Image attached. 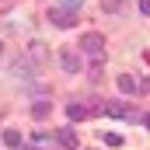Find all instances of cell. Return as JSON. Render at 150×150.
Wrapping results in <instances>:
<instances>
[{"label":"cell","mask_w":150,"mask_h":150,"mask_svg":"<svg viewBox=\"0 0 150 150\" xmlns=\"http://www.w3.org/2000/svg\"><path fill=\"white\" fill-rule=\"evenodd\" d=\"M80 52L91 56L94 63H101V59H105V35H101V32H87V35L80 38Z\"/></svg>","instance_id":"cell-1"},{"label":"cell","mask_w":150,"mask_h":150,"mask_svg":"<svg viewBox=\"0 0 150 150\" xmlns=\"http://www.w3.org/2000/svg\"><path fill=\"white\" fill-rule=\"evenodd\" d=\"M49 21L56 28H74L77 25V11H67V7H52L49 11Z\"/></svg>","instance_id":"cell-2"},{"label":"cell","mask_w":150,"mask_h":150,"mask_svg":"<svg viewBox=\"0 0 150 150\" xmlns=\"http://www.w3.org/2000/svg\"><path fill=\"white\" fill-rule=\"evenodd\" d=\"M59 67L67 70V74H80V56H77V49H59Z\"/></svg>","instance_id":"cell-3"},{"label":"cell","mask_w":150,"mask_h":150,"mask_svg":"<svg viewBox=\"0 0 150 150\" xmlns=\"http://www.w3.org/2000/svg\"><path fill=\"white\" fill-rule=\"evenodd\" d=\"M56 140H59V147H63V150H77V147H80V140H77V133L70 129V126L56 129Z\"/></svg>","instance_id":"cell-4"},{"label":"cell","mask_w":150,"mask_h":150,"mask_svg":"<svg viewBox=\"0 0 150 150\" xmlns=\"http://www.w3.org/2000/svg\"><path fill=\"white\" fill-rule=\"evenodd\" d=\"M28 56H32V63H45V59H49V45H45V42H32Z\"/></svg>","instance_id":"cell-5"},{"label":"cell","mask_w":150,"mask_h":150,"mask_svg":"<svg viewBox=\"0 0 150 150\" xmlns=\"http://www.w3.org/2000/svg\"><path fill=\"white\" fill-rule=\"evenodd\" d=\"M119 91H122V94H136L140 87H136V80H133L129 74H122V77H119Z\"/></svg>","instance_id":"cell-6"},{"label":"cell","mask_w":150,"mask_h":150,"mask_svg":"<svg viewBox=\"0 0 150 150\" xmlns=\"http://www.w3.org/2000/svg\"><path fill=\"white\" fill-rule=\"evenodd\" d=\"M4 143H7L11 150H18L25 140H21V133H18V129H4Z\"/></svg>","instance_id":"cell-7"},{"label":"cell","mask_w":150,"mask_h":150,"mask_svg":"<svg viewBox=\"0 0 150 150\" xmlns=\"http://www.w3.org/2000/svg\"><path fill=\"white\" fill-rule=\"evenodd\" d=\"M67 119L70 122H80V119H87V108L84 105H67Z\"/></svg>","instance_id":"cell-8"},{"label":"cell","mask_w":150,"mask_h":150,"mask_svg":"<svg viewBox=\"0 0 150 150\" xmlns=\"http://www.w3.org/2000/svg\"><path fill=\"white\" fill-rule=\"evenodd\" d=\"M101 112H105V115H115V119H129V112H126V108H122L119 101H112V105H105Z\"/></svg>","instance_id":"cell-9"},{"label":"cell","mask_w":150,"mask_h":150,"mask_svg":"<svg viewBox=\"0 0 150 150\" xmlns=\"http://www.w3.org/2000/svg\"><path fill=\"white\" fill-rule=\"evenodd\" d=\"M32 115H35L38 122H42V119H49V101H35V108H32Z\"/></svg>","instance_id":"cell-10"},{"label":"cell","mask_w":150,"mask_h":150,"mask_svg":"<svg viewBox=\"0 0 150 150\" xmlns=\"http://www.w3.org/2000/svg\"><path fill=\"white\" fill-rule=\"evenodd\" d=\"M105 143H108V147H122V136H119V133H105Z\"/></svg>","instance_id":"cell-11"},{"label":"cell","mask_w":150,"mask_h":150,"mask_svg":"<svg viewBox=\"0 0 150 150\" xmlns=\"http://www.w3.org/2000/svg\"><path fill=\"white\" fill-rule=\"evenodd\" d=\"M80 4H84V0H59V7H67V11H77Z\"/></svg>","instance_id":"cell-12"},{"label":"cell","mask_w":150,"mask_h":150,"mask_svg":"<svg viewBox=\"0 0 150 150\" xmlns=\"http://www.w3.org/2000/svg\"><path fill=\"white\" fill-rule=\"evenodd\" d=\"M140 11H143V14L150 18V0H140Z\"/></svg>","instance_id":"cell-13"},{"label":"cell","mask_w":150,"mask_h":150,"mask_svg":"<svg viewBox=\"0 0 150 150\" xmlns=\"http://www.w3.org/2000/svg\"><path fill=\"white\" fill-rule=\"evenodd\" d=\"M143 122H147V129H150V115H147V119H143Z\"/></svg>","instance_id":"cell-14"},{"label":"cell","mask_w":150,"mask_h":150,"mask_svg":"<svg viewBox=\"0 0 150 150\" xmlns=\"http://www.w3.org/2000/svg\"><path fill=\"white\" fill-rule=\"evenodd\" d=\"M0 49H4V45H0Z\"/></svg>","instance_id":"cell-15"}]
</instances>
